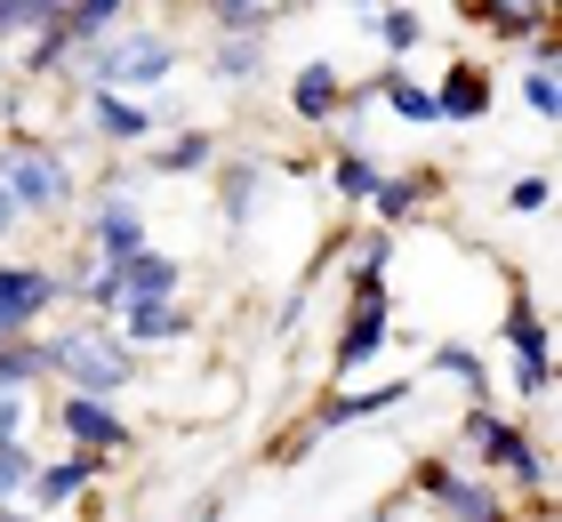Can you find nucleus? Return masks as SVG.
I'll use <instances>...</instances> for the list:
<instances>
[{
    "label": "nucleus",
    "instance_id": "ddd939ff",
    "mask_svg": "<svg viewBox=\"0 0 562 522\" xmlns=\"http://www.w3.org/2000/svg\"><path fill=\"white\" fill-rule=\"evenodd\" d=\"M113 475V458H97V451H65V458H41L33 466V482H24V507L33 514H57L72 499H89L97 482Z\"/></svg>",
    "mask_w": 562,
    "mask_h": 522
},
{
    "label": "nucleus",
    "instance_id": "7ed1b4c3",
    "mask_svg": "<svg viewBox=\"0 0 562 522\" xmlns=\"http://www.w3.org/2000/svg\"><path fill=\"white\" fill-rule=\"evenodd\" d=\"M0 193L24 209V225H65L81 209V169H72L65 145L33 137V129H9L0 137Z\"/></svg>",
    "mask_w": 562,
    "mask_h": 522
},
{
    "label": "nucleus",
    "instance_id": "b1692460",
    "mask_svg": "<svg viewBox=\"0 0 562 522\" xmlns=\"http://www.w3.org/2000/svg\"><path fill=\"white\" fill-rule=\"evenodd\" d=\"M130 16H137V0H72V9H65V41H72V57H81V48H97L105 33H121Z\"/></svg>",
    "mask_w": 562,
    "mask_h": 522
},
{
    "label": "nucleus",
    "instance_id": "c756f323",
    "mask_svg": "<svg viewBox=\"0 0 562 522\" xmlns=\"http://www.w3.org/2000/svg\"><path fill=\"white\" fill-rule=\"evenodd\" d=\"M0 386H24V395H41V386H48L41 330H33V337H9V346H0Z\"/></svg>",
    "mask_w": 562,
    "mask_h": 522
},
{
    "label": "nucleus",
    "instance_id": "2f4dec72",
    "mask_svg": "<svg viewBox=\"0 0 562 522\" xmlns=\"http://www.w3.org/2000/svg\"><path fill=\"white\" fill-rule=\"evenodd\" d=\"M33 442H0V507H16L24 499V482H33Z\"/></svg>",
    "mask_w": 562,
    "mask_h": 522
},
{
    "label": "nucleus",
    "instance_id": "7c9ffc66",
    "mask_svg": "<svg viewBox=\"0 0 562 522\" xmlns=\"http://www.w3.org/2000/svg\"><path fill=\"white\" fill-rule=\"evenodd\" d=\"M33 426H41V395L0 386V442H33Z\"/></svg>",
    "mask_w": 562,
    "mask_h": 522
},
{
    "label": "nucleus",
    "instance_id": "9b49d317",
    "mask_svg": "<svg viewBox=\"0 0 562 522\" xmlns=\"http://www.w3.org/2000/svg\"><path fill=\"white\" fill-rule=\"evenodd\" d=\"M89 249L105 257V266H121V257H137V249H153V209L137 201V193H97L89 201Z\"/></svg>",
    "mask_w": 562,
    "mask_h": 522
},
{
    "label": "nucleus",
    "instance_id": "ea45409f",
    "mask_svg": "<svg viewBox=\"0 0 562 522\" xmlns=\"http://www.w3.org/2000/svg\"><path fill=\"white\" fill-rule=\"evenodd\" d=\"M346 9H386V0H346Z\"/></svg>",
    "mask_w": 562,
    "mask_h": 522
},
{
    "label": "nucleus",
    "instance_id": "aec40b11",
    "mask_svg": "<svg viewBox=\"0 0 562 522\" xmlns=\"http://www.w3.org/2000/svg\"><path fill=\"white\" fill-rule=\"evenodd\" d=\"M426 370H434V378H450L467 402H498V378H491V362H482V346H467V337H434Z\"/></svg>",
    "mask_w": 562,
    "mask_h": 522
},
{
    "label": "nucleus",
    "instance_id": "a878e982",
    "mask_svg": "<svg viewBox=\"0 0 562 522\" xmlns=\"http://www.w3.org/2000/svg\"><path fill=\"white\" fill-rule=\"evenodd\" d=\"M378 104H386L394 121H411V129H434V89L411 81V65H378Z\"/></svg>",
    "mask_w": 562,
    "mask_h": 522
},
{
    "label": "nucleus",
    "instance_id": "9d476101",
    "mask_svg": "<svg viewBox=\"0 0 562 522\" xmlns=\"http://www.w3.org/2000/svg\"><path fill=\"white\" fill-rule=\"evenodd\" d=\"M89 137L105 153H145L161 137V97H113V89H89Z\"/></svg>",
    "mask_w": 562,
    "mask_h": 522
},
{
    "label": "nucleus",
    "instance_id": "423d86ee",
    "mask_svg": "<svg viewBox=\"0 0 562 522\" xmlns=\"http://www.w3.org/2000/svg\"><path fill=\"white\" fill-rule=\"evenodd\" d=\"M41 426L57 434L65 451H97V458H113V466L137 451V426L121 418V402H105V395H72V386L41 402Z\"/></svg>",
    "mask_w": 562,
    "mask_h": 522
},
{
    "label": "nucleus",
    "instance_id": "0eeeda50",
    "mask_svg": "<svg viewBox=\"0 0 562 522\" xmlns=\"http://www.w3.org/2000/svg\"><path fill=\"white\" fill-rule=\"evenodd\" d=\"M48 313H65L57 257H0V346H9V337H33Z\"/></svg>",
    "mask_w": 562,
    "mask_h": 522
},
{
    "label": "nucleus",
    "instance_id": "20e7f679",
    "mask_svg": "<svg viewBox=\"0 0 562 522\" xmlns=\"http://www.w3.org/2000/svg\"><path fill=\"white\" fill-rule=\"evenodd\" d=\"M458 466H474V475H498L506 490H530V499H547L554 490V451L547 434L515 426V418H498V402H467V418H458Z\"/></svg>",
    "mask_w": 562,
    "mask_h": 522
},
{
    "label": "nucleus",
    "instance_id": "f3484780",
    "mask_svg": "<svg viewBox=\"0 0 562 522\" xmlns=\"http://www.w3.org/2000/svg\"><path fill=\"white\" fill-rule=\"evenodd\" d=\"M217 153H225L217 129H169V137H161V145H145L137 162H145V177H210V169H217Z\"/></svg>",
    "mask_w": 562,
    "mask_h": 522
},
{
    "label": "nucleus",
    "instance_id": "72a5a7b5",
    "mask_svg": "<svg viewBox=\"0 0 562 522\" xmlns=\"http://www.w3.org/2000/svg\"><path fill=\"white\" fill-rule=\"evenodd\" d=\"M547 201H554L547 169H530V177H515V186H506V209H515V218H547Z\"/></svg>",
    "mask_w": 562,
    "mask_h": 522
},
{
    "label": "nucleus",
    "instance_id": "a19ab883",
    "mask_svg": "<svg viewBox=\"0 0 562 522\" xmlns=\"http://www.w3.org/2000/svg\"><path fill=\"white\" fill-rule=\"evenodd\" d=\"M153 9H193V0H153Z\"/></svg>",
    "mask_w": 562,
    "mask_h": 522
},
{
    "label": "nucleus",
    "instance_id": "c9c22d12",
    "mask_svg": "<svg viewBox=\"0 0 562 522\" xmlns=\"http://www.w3.org/2000/svg\"><path fill=\"white\" fill-rule=\"evenodd\" d=\"M186 522H225V490H201V499H193V514Z\"/></svg>",
    "mask_w": 562,
    "mask_h": 522
},
{
    "label": "nucleus",
    "instance_id": "cd10ccee",
    "mask_svg": "<svg viewBox=\"0 0 562 522\" xmlns=\"http://www.w3.org/2000/svg\"><path fill=\"white\" fill-rule=\"evenodd\" d=\"M522 104L539 113L547 129H554V113H562V81H554V33H539L530 41V73H522Z\"/></svg>",
    "mask_w": 562,
    "mask_h": 522
},
{
    "label": "nucleus",
    "instance_id": "473e14b6",
    "mask_svg": "<svg viewBox=\"0 0 562 522\" xmlns=\"http://www.w3.org/2000/svg\"><path fill=\"white\" fill-rule=\"evenodd\" d=\"M370 186H378V162H370V153H338V201H346V209H362Z\"/></svg>",
    "mask_w": 562,
    "mask_h": 522
},
{
    "label": "nucleus",
    "instance_id": "1a4fd4ad",
    "mask_svg": "<svg viewBox=\"0 0 562 522\" xmlns=\"http://www.w3.org/2000/svg\"><path fill=\"white\" fill-rule=\"evenodd\" d=\"M386 346H394V306L386 298H353V313L338 322V346H329V378L353 386Z\"/></svg>",
    "mask_w": 562,
    "mask_h": 522
},
{
    "label": "nucleus",
    "instance_id": "bb28decb",
    "mask_svg": "<svg viewBox=\"0 0 562 522\" xmlns=\"http://www.w3.org/2000/svg\"><path fill=\"white\" fill-rule=\"evenodd\" d=\"M498 337H506V354H515V362H554V330H547V313L530 298L506 306V330Z\"/></svg>",
    "mask_w": 562,
    "mask_h": 522
},
{
    "label": "nucleus",
    "instance_id": "f704fd0d",
    "mask_svg": "<svg viewBox=\"0 0 562 522\" xmlns=\"http://www.w3.org/2000/svg\"><path fill=\"white\" fill-rule=\"evenodd\" d=\"M515 402H530V410L554 402V362H515Z\"/></svg>",
    "mask_w": 562,
    "mask_h": 522
},
{
    "label": "nucleus",
    "instance_id": "5701e85b",
    "mask_svg": "<svg viewBox=\"0 0 562 522\" xmlns=\"http://www.w3.org/2000/svg\"><path fill=\"white\" fill-rule=\"evenodd\" d=\"M353 266H346V290L353 298H386V266H394V233L386 225H370V233H353Z\"/></svg>",
    "mask_w": 562,
    "mask_h": 522
},
{
    "label": "nucleus",
    "instance_id": "39448f33",
    "mask_svg": "<svg viewBox=\"0 0 562 522\" xmlns=\"http://www.w3.org/2000/svg\"><path fill=\"white\" fill-rule=\"evenodd\" d=\"M411 395H418L411 378H353V386H338V395L305 402V410H297V426L273 442V466H297L305 451H314V442L346 434V426H362V418H394V410H411Z\"/></svg>",
    "mask_w": 562,
    "mask_h": 522
},
{
    "label": "nucleus",
    "instance_id": "4468645a",
    "mask_svg": "<svg viewBox=\"0 0 562 522\" xmlns=\"http://www.w3.org/2000/svg\"><path fill=\"white\" fill-rule=\"evenodd\" d=\"M113 330L130 337L137 354H169V346H186L201 322H193V306H186V298H145V306H121V313H113Z\"/></svg>",
    "mask_w": 562,
    "mask_h": 522
},
{
    "label": "nucleus",
    "instance_id": "4be33fe9",
    "mask_svg": "<svg viewBox=\"0 0 562 522\" xmlns=\"http://www.w3.org/2000/svg\"><path fill=\"white\" fill-rule=\"evenodd\" d=\"M193 9H201L210 33H266L273 41V24L297 16V0H193Z\"/></svg>",
    "mask_w": 562,
    "mask_h": 522
},
{
    "label": "nucleus",
    "instance_id": "393cba45",
    "mask_svg": "<svg viewBox=\"0 0 562 522\" xmlns=\"http://www.w3.org/2000/svg\"><path fill=\"white\" fill-rule=\"evenodd\" d=\"M362 33L386 48V65H402V57H411V48L426 41V16H418V9H402V0H386V9H362Z\"/></svg>",
    "mask_w": 562,
    "mask_h": 522
},
{
    "label": "nucleus",
    "instance_id": "4c0bfd02",
    "mask_svg": "<svg viewBox=\"0 0 562 522\" xmlns=\"http://www.w3.org/2000/svg\"><path fill=\"white\" fill-rule=\"evenodd\" d=\"M346 522H402V507H370V514H346Z\"/></svg>",
    "mask_w": 562,
    "mask_h": 522
},
{
    "label": "nucleus",
    "instance_id": "6e6552de",
    "mask_svg": "<svg viewBox=\"0 0 562 522\" xmlns=\"http://www.w3.org/2000/svg\"><path fill=\"white\" fill-rule=\"evenodd\" d=\"M297 162H266V153H217V225L249 233L273 201V177H290Z\"/></svg>",
    "mask_w": 562,
    "mask_h": 522
},
{
    "label": "nucleus",
    "instance_id": "f03ea898",
    "mask_svg": "<svg viewBox=\"0 0 562 522\" xmlns=\"http://www.w3.org/2000/svg\"><path fill=\"white\" fill-rule=\"evenodd\" d=\"M81 81L89 89H113V97H161L177 73H186V41L153 16H130L121 33H105L97 48H81Z\"/></svg>",
    "mask_w": 562,
    "mask_h": 522
},
{
    "label": "nucleus",
    "instance_id": "58836bf2",
    "mask_svg": "<svg viewBox=\"0 0 562 522\" xmlns=\"http://www.w3.org/2000/svg\"><path fill=\"white\" fill-rule=\"evenodd\" d=\"M0 522H41V514H33V507H24V499H16V507H0Z\"/></svg>",
    "mask_w": 562,
    "mask_h": 522
},
{
    "label": "nucleus",
    "instance_id": "c85d7f7f",
    "mask_svg": "<svg viewBox=\"0 0 562 522\" xmlns=\"http://www.w3.org/2000/svg\"><path fill=\"white\" fill-rule=\"evenodd\" d=\"M72 0H0V48H24L33 33H48V24H65Z\"/></svg>",
    "mask_w": 562,
    "mask_h": 522
},
{
    "label": "nucleus",
    "instance_id": "f8f14e48",
    "mask_svg": "<svg viewBox=\"0 0 562 522\" xmlns=\"http://www.w3.org/2000/svg\"><path fill=\"white\" fill-rule=\"evenodd\" d=\"M201 73H210L225 97H258V89L273 81V48H266V33H210Z\"/></svg>",
    "mask_w": 562,
    "mask_h": 522
},
{
    "label": "nucleus",
    "instance_id": "dca6fc26",
    "mask_svg": "<svg viewBox=\"0 0 562 522\" xmlns=\"http://www.w3.org/2000/svg\"><path fill=\"white\" fill-rule=\"evenodd\" d=\"M338 104H346V73L329 65V57H305L297 73H290V113H297V129H322L338 121Z\"/></svg>",
    "mask_w": 562,
    "mask_h": 522
},
{
    "label": "nucleus",
    "instance_id": "f257e3e1",
    "mask_svg": "<svg viewBox=\"0 0 562 522\" xmlns=\"http://www.w3.org/2000/svg\"><path fill=\"white\" fill-rule=\"evenodd\" d=\"M41 354H48V386H72V395H105V402H121V395H130V386L145 378V354L105 322V313H72V322L41 330Z\"/></svg>",
    "mask_w": 562,
    "mask_h": 522
},
{
    "label": "nucleus",
    "instance_id": "e433bc0d",
    "mask_svg": "<svg viewBox=\"0 0 562 522\" xmlns=\"http://www.w3.org/2000/svg\"><path fill=\"white\" fill-rule=\"evenodd\" d=\"M16 233H24V209H16L9 193H0V249H9V242H16Z\"/></svg>",
    "mask_w": 562,
    "mask_h": 522
},
{
    "label": "nucleus",
    "instance_id": "412c9836",
    "mask_svg": "<svg viewBox=\"0 0 562 522\" xmlns=\"http://www.w3.org/2000/svg\"><path fill=\"white\" fill-rule=\"evenodd\" d=\"M482 113H491V73H482L474 57H458V65L442 73V89H434V121H458V129H467V121H482Z\"/></svg>",
    "mask_w": 562,
    "mask_h": 522
},
{
    "label": "nucleus",
    "instance_id": "2eb2a0df",
    "mask_svg": "<svg viewBox=\"0 0 562 522\" xmlns=\"http://www.w3.org/2000/svg\"><path fill=\"white\" fill-rule=\"evenodd\" d=\"M105 274H113V313L145 306V298H186V257H169V249H137V257H121Z\"/></svg>",
    "mask_w": 562,
    "mask_h": 522
},
{
    "label": "nucleus",
    "instance_id": "6ab92c4d",
    "mask_svg": "<svg viewBox=\"0 0 562 522\" xmlns=\"http://www.w3.org/2000/svg\"><path fill=\"white\" fill-rule=\"evenodd\" d=\"M467 16L482 24V33H498L506 48L554 33V0H467Z\"/></svg>",
    "mask_w": 562,
    "mask_h": 522
},
{
    "label": "nucleus",
    "instance_id": "a211bd4d",
    "mask_svg": "<svg viewBox=\"0 0 562 522\" xmlns=\"http://www.w3.org/2000/svg\"><path fill=\"white\" fill-rule=\"evenodd\" d=\"M434 193V177L426 169H378V186H370V201H362V218L370 225H386V233H402L418 218V201Z\"/></svg>",
    "mask_w": 562,
    "mask_h": 522
}]
</instances>
